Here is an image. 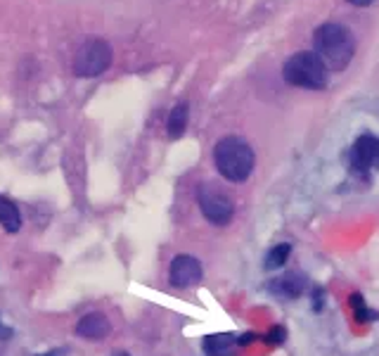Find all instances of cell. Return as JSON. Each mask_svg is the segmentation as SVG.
<instances>
[{
  "mask_svg": "<svg viewBox=\"0 0 379 356\" xmlns=\"http://www.w3.org/2000/svg\"><path fill=\"white\" fill-rule=\"evenodd\" d=\"M313 53H316L327 71H344L355 55L353 34L339 21H327L313 31Z\"/></svg>",
  "mask_w": 379,
  "mask_h": 356,
  "instance_id": "cell-1",
  "label": "cell"
},
{
  "mask_svg": "<svg viewBox=\"0 0 379 356\" xmlns=\"http://www.w3.org/2000/svg\"><path fill=\"white\" fill-rule=\"evenodd\" d=\"M254 150L251 145L239 136H225L214 148V164L223 178L230 183H242L254 171Z\"/></svg>",
  "mask_w": 379,
  "mask_h": 356,
  "instance_id": "cell-2",
  "label": "cell"
},
{
  "mask_svg": "<svg viewBox=\"0 0 379 356\" xmlns=\"http://www.w3.org/2000/svg\"><path fill=\"white\" fill-rule=\"evenodd\" d=\"M282 76L289 86L308 91H323L327 86V67L313 50L291 55L282 67Z\"/></svg>",
  "mask_w": 379,
  "mask_h": 356,
  "instance_id": "cell-3",
  "label": "cell"
},
{
  "mask_svg": "<svg viewBox=\"0 0 379 356\" xmlns=\"http://www.w3.org/2000/svg\"><path fill=\"white\" fill-rule=\"evenodd\" d=\"M109 64H112V48H109V43L102 39H90L78 48L74 57V74L93 78L105 74Z\"/></svg>",
  "mask_w": 379,
  "mask_h": 356,
  "instance_id": "cell-4",
  "label": "cell"
},
{
  "mask_svg": "<svg viewBox=\"0 0 379 356\" xmlns=\"http://www.w3.org/2000/svg\"><path fill=\"white\" fill-rule=\"evenodd\" d=\"M197 202H199L202 214L207 216V221H211L214 226H228L235 214V205L232 200L225 195L221 188L214 183H204L197 190Z\"/></svg>",
  "mask_w": 379,
  "mask_h": 356,
  "instance_id": "cell-5",
  "label": "cell"
},
{
  "mask_svg": "<svg viewBox=\"0 0 379 356\" xmlns=\"http://www.w3.org/2000/svg\"><path fill=\"white\" fill-rule=\"evenodd\" d=\"M348 157H351V169L358 173L379 169V138L373 133H363L358 141L353 143Z\"/></svg>",
  "mask_w": 379,
  "mask_h": 356,
  "instance_id": "cell-6",
  "label": "cell"
},
{
  "mask_svg": "<svg viewBox=\"0 0 379 356\" xmlns=\"http://www.w3.org/2000/svg\"><path fill=\"white\" fill-rule=\"evenodd\" d=\"M202 264L190 254H180L171 261V271H169V280L173 288H192L202 280Z\"/></svg>",
  "mask_w": 379,
  "mask_h": 356,
  "instance_id": "cell-7",
  "label": "cell"
},
{
  "mask_svg": "<svg viewBox=\"0 0 379 356\" xmlns=\"http://www.w3.org/2000/svg\"><path fill=\"white\" fill-rule=\"evenodd\" d=\"M268 290H271V295L282 297V300H294L306 290V278L301 273H284L280 278L271 280Z\"/></svg>",
  "mask_w": 379,
  "mask_h": 356,
  "instance_id": "cell-8",
  "label": "cell"
},
{
  "mask_svg": "<svg viewBox=\"0 0 379 356\" xmlns=\"http://www.w3.org/2000/svg\"><path fill=\"white\" fill-rule=\"evenodd\" d=\"M76 332L85 340H102L109 335V321L102 314H98V311H93V314H85L78 321Z\"/></svg>",
  "mask_w": 379,
  "mask_h": 356,
  "instance_id": "cell-9",
  "label": "cell"
},
{
  "mask_svg": "<svg viewBox=\"0 0 379 356\" xmlns=\"http://www.w3.org/2000/svg\"><path fill=\"white\" fill-rule=\"evenodd\" d=\"M235 345V337L228 335V332H221V335H209L204 340V352H207V356H230Z\"/></svg>",
  "mask_w": 379,
  "mask_h": 356,
  "instance_id": "cell-10",
  "label": "cell"
},
{
  "mask_svg": "<svg viewBox=\"0 0 379 356\" xmlns=\"http://www.w3.org/2000/svg\"><path fill=\"white\" fill-rule=\"evenodd\" d=\"M0 226H3L7 233H17L21 226V214L17 205L7 198H0Z\"/></svg>",
  "mask_w": 379,
  "mask_h": 356,
  "instance_id": "cell-11",
  "label": "cell"
},
{
  "mask_svg": "<svg viewBox=\"0 0 379 356\" xmlns=\"http://www.w3.org/2000/svg\"><path fill=\"white\" fill-rule=\"evenodd\" d=\"M187 117H190L187 103H180V105L173 107L171 114H169V123H166V128H169V136H171V138H180V136L185 133Z\"/></svg>",
  "mask_w": 379,
  "mask_h": 356,
  "instance_id": "cell-12",
  "label": "cell"
},
{
  "mask_svg": "<svg viewBox=\"0 0 379 356\" xmlns=\"http://www.w3.org/2000/svg\"><path fill=\"white\" fill-rule=\"evenodd\" d=\"M348 304H351V309H353V318H355V321L370 323V321H377V318H379L377 311H373L365 304V297H363L360 293H353L351 297H348Z\"/></svg>",
  "mask_w": 379,
  "mask_h": 356,
  "instance_id": "cell-13",
  "label": "cell"
},
{
  "mask_svg": "<svg viewBox=\"0 0 379 356\" xmlns=\"http://www.w3.org/2000/svg\"><path fill=\"white\" fill-rule=\"evenodd\" d=\"M289 252H291V245L289 243L275 245L273 250L266 254V268H268V271H275V268H282L284 264H287Z\"/></svg>",
  "mask_w": 379,
  "mask_h": 356,
  "instance_id": "cell-14",
  "label": "cell"
},
{
  "mask_svg": "<svg viewBox=\"0 0 379 356\" xmlns=\"http://www.w3.org/2000/svg\"><path fill=\"white\" fill-rule=\"evenodd\" d=\"M284 340H287V330H284L282 325H273V328L268 330V335H266V342L273 345V347L284 345Z\"/></svg>",
  "mask_w": 379,
  "mask_h": 356,
  "instance_id": "cell-15",
  "label": "cell"
},
{
  "mask_svg": "<svg viewBox=\"0 0 379 356\" xmlns=\"http://www.w3.org/2000/svg\"><path fill=\"white\" fill-rule=\"evenodd\" d=\"M325 300V290L323 288H316L313 290V311H323V302Z\"/></svg>",
  "mask_w": 379,
  "mask_h": 356,
  "instance_id": "cell-16",
  "label": "cell"
},
{
  "mask_svg": "<svg viewBox=\"0 0 379 356\" xmlns=\"http://www.w3.org/2000/svg\"><path fill=\"white\" fill-rule=\"evenodd\" d=\"M254 340H256V335H254V332H244V335L237 337V345H239V347H246V345H251Z\"/></svg>",
  "mask_w": 379,
  "mask_h": 356,
  "instance_id": "cell-17",
  "label": "cell"
},
{
  "mask_svg": "<svg viewBox=\"0 0 379 356\" xmlns=\"http://www.w3.org/2000/svg\"><path fill=\"white\" fill-rule=\"evenodd\" d=\"M348 3L355 5V7H368L370 3H373V0H348Z\"/></svg>",
  "mask_w": 379,
  "mask_h": 356,
  "instance_id": "cell-18",
  "label": "cell"
},
{
  "mask_svg": "<svg viewBox=\"0 0 379 356\" xmlns=\"http://www.w3.org/2000/svg\"><path fill=\"white\" fill-rule=\"evenodd\" d=\"M119 356H128V354H119Z\"/></svg>",
  "mask_w": 379,
  "mask_h": 356,
  "instance_id": "cell-19",
  "label": "cell"
},
{
  "mask_svg": "<svg viewBox=\"0 0 379 356\" xmlns=\"http://www.w3.org/2000/svg\"><path fill=\"white\" fill-rule=\"evenodd\" d=\"M43 356H50V354H43Z\"/></svg>",
  "mask_w": 379,
  "mask_h": 356,
  "instance_id": "cell-20",
  "label": "cell"
}]
</instances>
